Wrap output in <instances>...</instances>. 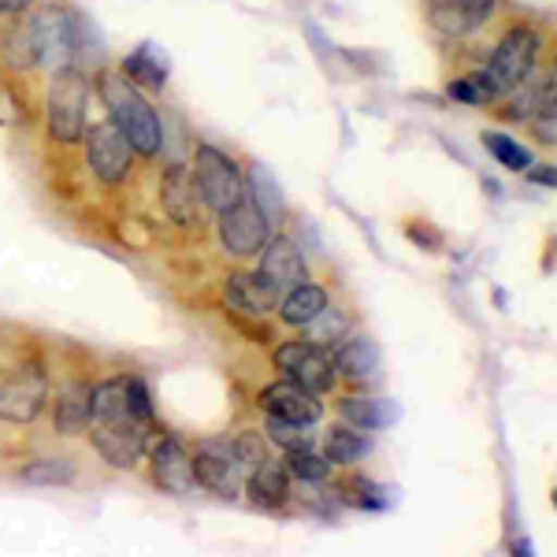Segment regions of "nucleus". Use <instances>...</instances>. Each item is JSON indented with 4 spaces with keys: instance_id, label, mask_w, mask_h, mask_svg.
<instances>
[{
    "instance_id": "f257e3e1",
    "label": "nucleus",
    "mask_w": 557,
    "mask_h": 557,
    "mask_svg": "<svg viewBox=\"0 0 557 557\" xmlns=\"http://www.w3.org/2000/svg\"><path fill=\"white\" fill-rule=\"evenodd\" d=\"M101 101L108 108V120L127 134L134 152L157 157L160 146H164V127H160L157 108L141 97V89L131 86L123 75H101Z\"/></svg>"
},
{
    "instance_id": "f03ea898",
    "label": "nucleus",
    "mask_w": 557,
    "mask_h": 557,
    "mask_svg": "<svg viewBox=\"0 0 557 557\" xmlns=\"http://www.w3.org/2000/svg\"><path fill=\"white\" fill-rule=\"evenodd\" d=\"M26 41H30V57L34 64L45 71H60L71 67L78 57V45H83V34H78V20L71 12H64L60 4H45L38 15L23 23Z\"/></svg>"
},
{
    "instance_id": "7ed1b4c3",
    "label": "nucleus",
    "mask_w": 557,
    "mask_h": 557,
    "mask_svg": "<svg viewBox=\"0 0 557 557\" xmlns=\"http://www.w3.org/2000/svg\"><path fill=\"white\" fill-rule=\"evenodd\" d=\"M539 49H543V38H539L532 26H513V30L498 41L487 71H480L494 101H498V97H509L513 89L528 83V75H532V67L539 60Z\"/></svg>"
},
{
    "instance_id": "20e7f679",
    "label": "nucleus",
    "mask_w": 557,
    "mask_h": 557,
    "mask_svg": "<svg viewBox=\"0 0 557 557\" xmlns=\"http://www.w3.org/2000/svg\"><path fill=\"white\" fill-rule=\"evenodd\" d=\"M86 101L89 83L75 64L52 71L49 86V138L60 146H75L86 134Z\"/></svg>"
},
{
    "instance_id": "39448f33",
    "label": "nucleus",
    "mask_w": 557,
    "mask_h": 557,
    "mask_svg": "<svg viewBox=\"0 0 557 557\" xmlns=\"http://www.w3.org/2000/svg\"><path fill=\"white\" fill-rule=\"evenodd\" d=\"M89 443L94 450L104 457L112 469H134L138 457L146 454V438H149V424L134 412H112V417L89 420Z\"/></svg>"
},
{
    "instance_id": "423d86ee",
    "label": "nucleus",
    "mask_w": 557,
    "mask_h": 557,
    "mask_svg": "<svg viewBox=\"0 0 557 557\" xmlns=\"http://www.w3.org/2000/svg\"><path fill=\"white\" fill-rule=\"evenodd\" d=\"M194 178H197V190H201L205 205L215 212L231 209V205L249 190L242 168L215 146H201L194 152Z\"/></svg>"
},
{
    "instance_id": "0eeeda50",
    "label": "nucleus",
    "mask_w": 557,
    "mask_h": 557,
    "mask_svg": "<svg viewBox=\"0 0 557 557\" xmlns=\"http://www.w3.org/2000/svg\"><path fill=\"white\" fill-rule=\"evenodd\" d=\"M83 141H86L89 172H94L97 183H104V186L127 183L131 168H134V146L112 120L97 123V127H86Z\"/></svg>"
},
{
    "instance_id": "6e6552de",
    "label": "nucleus",
    "mask_w": 557,
    "mask_h": 557,
    "mask_svg": "<svg viewBox=\"0 0 557 557\" xmlns=\"http://www.w3.org/2000/svg\"><path fill=\"white\" fill-rule=\"evenodd\" d=\"M268 231H272V223H268V212L260 209L253 190H246L231 209L220 212V242L231 257L260 253L268 242Z\"/></svg>"
},
{
    "instance_id": "1a4fd4ad",
    "label": "nucleus",
    "mask_w": 557,
    "mask_h": 557,
    "mask_svg": "<svg viewBox=\"0 0 557 557\" xmlns=\"http://www.w3.org/2000/svg\"><path fill=\"white\" fill-rule=\"evenodd\" d=\"M275 368L290 375V383L305 386L309 394H331L338 383L331 349L317 343H283L275 349Z\"/></svg>"
},
{
    "instance_id": "9d476101",
    "label": "nucleus",
    "mask_w": 557,
    "mask_h": 557,
    "mask_svg": "<svg viewBox=\"0 0 557 557\" xmlns=\"http://www.w3.org/2000/svg\"><path fill=\"white\" fill-rule=\"evenodd\" d=\"M45 391H49V380H45L41 364H23L0 383V420H12V424H30L38 420V412L45 406Z\"/></svg>"
},
{
    "instance_id": "9b49d317",
    "label": "nucleus",
    "mask_w": 557,
    "mask_h": 557,
    "mask_svg": "<svg viewBox=\"0 0 557 557\" xmlns=\"http://www.w3.org/2000/svg\"><path fill=\"white\" fill-rule=\"evenodd\" d=\"M498 0H424V15L443 38H469L491 23Z\"/></svg>"
},
{
    "instance_id": "f8f14e48",
    "label": "nucleus",
    "mask_w": 557,
    "mask_h": 557,
    "mask_svg": "<svg viewBox=\"0 0 557 557\" xmlns=\"http://www.w3.org/2000/svg\"><path fill=\"white\" fill-rule=\"evenodd\" d=\"M160 201H164V212L168 220L178 223V227H197L205 220V197L197 190V178H194V168H183V164H172L164 172V183H160Z\"/></svg>"
},
{
    "instance_id": "ddd939ff",
    "label": "nucleus",
    "mask_w": 557,
    "mask_h": 557,
    "mask_svg": "<svg viewBox=\"0 0 557 557\" xmlns=\"http://www.w3.org/2000/svg\"><path fill=\"white\" fill-rule=\"evenodd\" d=\"M260 409L268 412V417H278V420H294V424H317L323 417V406L317 394H309L305 386L290 383V380H278L272 386H264L260 391Z\"/></svg>"
},
{
    "instance_id": "4468645a",
    "label": "nucleus",
    "mask_w": 557,
    "mask_h": 557,
    "mask_svg": "<svg viewBox=\"0 0 557 557\" xmlns=\"http://www.w3.org/2000/svg\"><path fill=\"white\" fill-rule=\"evenodd\" d=\"M149 465H152V483L168 494H190L197 487L194 480V457H186L183 446L175 438H160L149 454Z\"/></svg>"
},
{
    "instance_id": "2eb2a0df",
    "label": "nucleus",
    "mask_w": 557,
    "mask_h": 557,
    "mask_svg": "<svg viewBox=\"0 0 557 557\" xmlns=\"http://www.w3.org/2000/svg\"><path fill=\"white\" fill-rule=\"evenodd\" d=\"M283 286L272 283L264 272H235L227 278V298L235 301L238 312L246 317H257V312H272L278 301H283Z\"/></svg>"
},
{
    "instance_id": "dca6fc26",
    "label": "nucleus",
    "mask_w": 557,
    "mask_h": 557,
    "mask_svg": "<svg viewBox=\"0 0 557 557\" xmlns=\"http://www.w3.org/2000/svg\"><path fill=\"white\" fill-rule=\"evenodd\" d=\"M331 361H335L338 380H349L357 386L380 380V346H375L372 338H349V343H338V349L331 354Z\"/></svg>"
},
{
    "instance_id": "f3484780",
    "label": "nucleus",
    "mask_w": 557,
    "mask_h": 557,
    "mask_svg": "<svg viewBox=\"0 0 557 557\" xmlns=\"http://www.w3.org/2000/svg\"><path fill=\"white\" fill-rule=\"evenodd\" d=\"M194 480L197 487L231 498L242 491V465L231 457V450H205L194 457Z\"/></svg>"
},
{
    "instance_id": "a211bd4d",
    "label": "nucleus",
    "mask_w": 557,
    "mask_h": 557,
    "mask_svg": "<svg viewBox=\"0 0 557 557\" xmlns=\"http://www.w3.org/2000/svg\"><path fill=\"white\" fill-rule=\"evenodd\" d=\"M260 272L272 278V283L283 286V290H290V286H298L301 278H309V264H305V253L290 238H272V242H264Z\"/></svg>"
},
{
    "instance_id": "6ab92c4d",
    "label": "nucleus",
    "mask_w": 557,
    "mask_h": 557,
    "mask_svg": "<svg viewBox=\"0 0 557 557\" xmlns=\"http://www.w3.org/2000/svg\"><path fill=\"white\" fill-rule=\"evenodd\" d=\"M249 498L257 502V506L264 509H283L286 502H290V472H286V465H275V461H260L253 465V472H249V483H246Z\"/></svg>"
},
{
    "instance_id": "aec40b11",
    "label": "nucleus",
    "mask_w": 557,
    "mask_h": 557,
    "mask_svg": "<svg viewBox=\"0 0 557 557\" xmlns=\"http://www.w3.org/2000/svg\"><path fill=\"white\" fill-rule=\"evenodd\" d=\"M323 309H327V290H323L320 283H309V278L290 286V290L283 294V301H278V317H283L286 327H305V323L317 320Z\"/></svg>"
},
{
    "instance_id": "412c9836",
    "label": "nucleus",
    "mask_w": 557,
    "mask_h": 557,
    "mask_svg": "<svg viewBox=\"0 0 557 557\" xmlns=\"http://www.w3.org/2000/svg\"><path fill=\"white\" fill-rule=\"evenodd\" d=\"M94 386L89 383H71L57 401V412H52V424H57L60 435H83L89 428V417H94Z\"/></svg>"
},
{
    "instance_id": "4be33fe9",
    "label": "nucleus",
    "mask_w": 557,
    "mask_h": 557,
    "mask_svg": "<svg viewBox=\"0 0 557 557\" xmlns=\"http://www.w3.org/2000/svg\"><path fill=\"white\" fill-rule=\"evenodd\" d=\"M338 412H343V420H349V424L361 431H380L398 420V406L383 398H343L338 401Z\"/></svg>"
},
{
    "instance_id": "5701e85b",
    "label": "nucleus",
    "mask_w": 557,
    "mask_h": 557,
    "mask_svg": "<svg viewBox=\"0 0 557 557\" xmlns=\"http://www.w3.org/2000/svg\"><path fill=\"white\" fill-rule=\"evenodd\" d=\"M120 75L138 89H164V83H168V67H164V60H157V49H152V45L134 49L131 57L123 60Z\"/></svg>"
},
{
    "instance_id": "b1692460",
    "label": "nucleus",
    "mask_w": 557,
    "mask_h": 557,
    "mask_svg": "<svg viewBox=\"0 0 557 557\" xmlns=\"http://www.w3.org/2000/svg\"><path fill=\"white\" fill-rule=\"evenodd\" d=\"M372 454V438L354 428H331L327 431V461L331 465H357Z\"/></svg>"
},
{
    "instance_id": "393cba45",
    "label": "nucleus",
    "mask_w": 557,
    "mask_h": 557,
    "mask_svg": "<svg viewBox=\"0 0 557 557\" xmlns=\"http://www.w3.org/2000/svg\"><path fill=\"white\" fill-rule=\"evenodd\" d=\"M335 494L346 502V506H357V509H386L391 506V494H386L380 483L364 480V475H349L346 483H338Z\"/></svg>"
},
{
    "instance_id": "a878e982",
    "label": "nucleus",
    "mask_w": 557,
    "mask_h": 557,
    "mask_svg": "<svg viewBox=\"0 0 557 557\" xmlns=\"http://www.w3.org/2000/svg\"><path fill=\"white\" fill-rule=\"evenodd\" d=\"M483 146L494 160H498L502 168H509V172H528L532 168V152H528L520 141H513L509 134H498V131H487L483 134Z\"/></svg>"
},
{
    "instance_id": "bb28decb",
    "label": "nucleus",
    "mask_w": 557,
    "mask_h": 557,
    "mask_svg": "<svg viewBox=\"0 0 557 557\" xmlns=\"http://www.w3.org/2000/svg\"><path fill=\"white\" fill-rule=\"evenodd\" d=\"M75 461L67 457H49V461H30L23 469L26 483H38V487H64V483L75 480Z\"/></svg>"
},
{
    "instance_id": "cd10ccee",
    "label": "nucleus",
    "mask_w": 557,
    "mask_h": 557,
    "mask_svg": "<svg viewBox=\"0 0 557 557\" xmlns=\"http://www.w3.org/2000/svg\"><path fill=\"white\" fill-rule=\"evenodd\" d=\"M286 472L298 475L301 483H323L331 472V461L312 454V446H305V450H286Z\"/></svg>"
},
{
    "instance_id": "c85d7f7f",
    "label": "nucleus",
    "mask_w": 557,
    "mask_h": 557,
    "mask_svg": "<svg viewBox=\"0 0 557 557\" xmlns=\"http://www.w3.org/2000/svg\"><path fill=\"white\" fill-rule=\"evenodd\" d=\"M264 435L272 438L275 446H283V450H305V446H312V431H309V424H294V420L268 417Z\"/></svg>"
},
{
    "instance_id": "c756f323",
    "label": "nucleus",
    "mask_w": 557,
    "mask_h": 557,
    "mask_svg": "<svg viewBox=\"0 0 557 557\" xmlns=\"http://www.w3.org/2000/svg\"><path fill=\"white\" fill-rule=\"evenodd\" d=\"M231 457H235L238 465H246V469H253V465L264 461V435H257V431H242V435L231 443Z\"/></svg>"
},
{
    "instance_id": "7c9ffc66",
    "label": "nucleus",
    "mask_w": 557,
    "mask_h": 557,
    "mask_svg": "<svg viewBox=\"0 0 557 557\" xmlns=\"http://www.w3.org/2000/svg\"><path fill=\"white\" fill-rule=\"evenodd\" d=\"M450 97H454V101H465V104H491L494 101L487 83H483V75L457 78V83H450Z\"/></svg>"
},
{
    "instance_id": "2f4dec72",
    "label": "nucleus",
    "mask_w": 557,
    "mask_h": 557,
    "mask_svg": "<svg viewBox=\"0 0 557 557\" xmlns=\"http://www.w3.org/2000/svg\"><path fill=\"white\" fill-rule=\"evenodd\" d=\"M127 401L134 409V417L149 420L152 424V401H149V386L138 380V375H127Z\"/></svg>"
},
{
    "instance_id": "473e14b6",
    "label": "nucleus",
    "mask_w": 557,
    "mask_h": 557,
    "mask_svg": "<svg viewBox=\"0 0 557 557\" xmlns=\"http://www.w3.org/2000/svg\"><path fill=\"white\" fill-rule=\"evenodd\" d=\"M323 317H327V323H323V327L317 331V338H312L317 346L335 343V338H343V331H346V320L338 317V312H327V309H323Z\"/></svg>"
},
{
    "instance_id": "72a5a7b5",
    "label": "nucleus",
    "mask_w": 557,
    "mask_h": 557,
    "mask_svg": "<svg viewBox=\"0 0 557 557\" xmlns=\"http://www.w3.org/2000/svg\"><path fill=\"white\" fill-rule=\"evenodd\" d=\"M30 8V0H0V15H20Z\"/></svg>"
},
{
    "instance_id": "f704fd0d",
    "label": "nucleus",
    "mask_w": 557,
    "mask_h": 557,
    "mask_svg": "<svg viewBox=\"0 0 557 557\" xmlns=\"http://www.w3.org/2000/svg\"><path fill=\"white\" fill-rule=\"evenodd\" d=\"M532 183H539V186H554V168H550V164H543V172H532Z\"/></svg>"
}]
</instances>
